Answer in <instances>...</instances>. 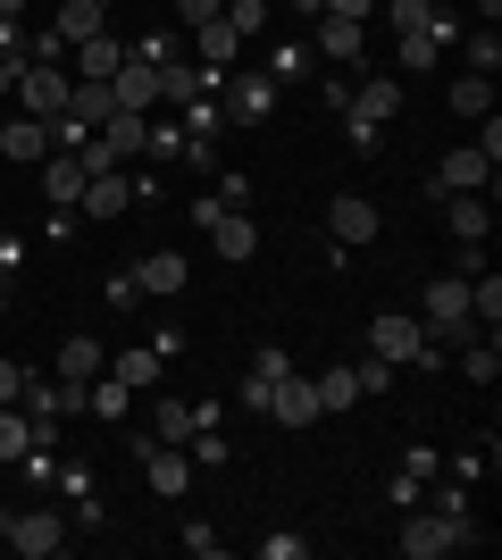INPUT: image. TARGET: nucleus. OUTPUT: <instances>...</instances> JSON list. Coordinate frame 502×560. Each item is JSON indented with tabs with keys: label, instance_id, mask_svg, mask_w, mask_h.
<instances>
[{
	"label": "nucleus",
	"instance_id": "nucleus-32",
	"mask_svg": "<svg viewBox=\"0 0 502 560\" xmlns=\"http://www.w3.org/2000/svg\"><path fill=\"white\" fill-rule=\"evenodd\" d=\"M311 385H318V410H352V401H360V376L352 369H327V376H311Z\"/></svg>",
	"mask_w": 502,
	"mask_h": 560
},
{
	"label": "nucleus",
	"instance_id": "nucleus-2",
	"mask_svg": "<svg viewBox=\"0 0 502 560\" xmlns=\"http://www.w3.org/2000/svg\"><path fill=\"white\" fill-rule=\"evenodd\" d=\"M460 544H478L469 511H419V518L402 527V552H410V560H444V552H460Z\"/></svg>",
	"mask_w": 502,
	"mask_h": 560
},
{
	"label": "nucleus",
	"instance_id": "nucleus-7",
	"mask_svg": "<svg viewBox=\"0 0 502 560\" xmlns=\"http://www.w3.org/2000/svg\"><path fill=\"white\" fill-rule=\"evenodd\" d=\"M68 93H75V75L68 68H17V101H25V117H59L68 109Z\"/></svg>",
	"mask_w": 502,
	"mask_h": 560
},
{
	"label": "nucleus",
	"instance_id": "nucleus-11",
	"mask_svg": "<svg viewBox=\"0 0 502 560\" xmlns=\"http://www.w3.org/2000/svg\"><path fill=\"white\" fill-rule=\"evenodd\" d=\"M109 93H118V109H135V117H151V101H160V68H151L143 50H126V68L109 75Z\"/></svg>",
	"mask_w": 502,
	"mask_h": 560
},
{
	"label": "nucleus",
	"instance_id": "nucleus-43",
	"mask_svg": "<svg viewBox=\"0 0 502 560\" xmlns=\"http://www.w3.org/2000/svg\"><path fill=\"white\" fill-rule=\"evenodd\" d=\"M25 394V369H17V360H0V401H17Z\"/></svg>",
	"mask_w": 502,
	"mask_h": 560
},
{
	"label": "nucleus",
	"instance_id": "nucleus-41",
	"mask_svg": "<svg viewBox=\"0 0 502 560\" xmlns=\"http://www.w3.org/2000/svg\"><path fill=\"white\" fill-rule=\"evenodd\" d=\"M311 9H327V18H369L377 0H311Z\"/></svg>",
	"mask_w": 502,
	"mask_h": 560
},
{
	"label": "nucleus",
	"instance_id": "nucleus-44",
	"mask_svg": "<svg viewBox=\"0 0 502 560\" xmlns=\"http://www.w3.org/2000/svg\"><path fill=\"white\" fill-rule=\"evenodd\" d=\"M9 84H17V59H9V50H0V101H9Z\"/></svg>",
	"mask_w": 502,
	"mask_h": 560
},
{
	"label": "nucleus",
	"instance_id": "nucleus-21",
	"mask_svg": "<svg viewBox=\"0 0 502 560\" xmlns=\"http://www.w3.org/2000/svg\"><path fill=\"white\" fill-rule=\"evenodd\" d=\"M444 226H453L460 243H486V226H494V210H486V192H444Z\"/></svg>",
	"mask_w": 502,
	"mask_h": 560
},
{
	"label": "nucleus",
	"instance_id": "nucleus-18",
	"mask_svg": "<svg viewBox=\"0 0 502 560\" xmlns=\"http://www.w3.org/2000/svg\"><path fill=\"white\" fill-rule=\"evenodd\" d=\"M43 201H59V210L84 201V160H75V151H50L43 160Z\"/></svg>",
	"mask_w": 502,
	"mask_h": 560
},
{
	"label": "nucleus",
	"instance_id": "nucleus-33",
	"mask_svg": "<svg viewBox=\"0 0 502 560\" xmlns=\"http://www.w3.org/2000/svg\"><path fill=\"white\" fill-rule=\"evenodd\" d=\"M226 25H235L243 43H252V34H268V0H226Z\"/></svg>",
	"mask_w": 502,
	"mask_h": 560
},
{
	"label": "nucleus",
	"instance_id": "nucleus-27",
	"mask_svg": "<svg viewBox=\"0 0 502 560\" xmlns=\"http://www.w3.org/2000/svg\"><path fill=\"white\" fill-rule=\"evenodd\" d=\"M34 444H43V427L25 419L17 401H0V460H25V452H34Z\"/></svg>",
	"mask_w": 502,
	"mask_h": 560
},
{
	"label": "nucleus",
	"instance_id": "nucleus-40",
	"mask_svg": "<svg viewBox=\"0 0 502 560\" xmlns=\"http://www.w3.org/2000/svg\"><path fill=\"white\" fill-rule=\"evenodd\" d=\"M109 376H126V385H151V351H126V360H118Z\"/></svg>",
	"mask_w": 502,
	"mask_h": 560
},
{
	"label": "nucleus",
	"instance_id": "nucleus-36",
	"mask_svg": "<svg viewBox=\"0 0 502 560\" xmlns=\"http://www.w3.org/2000/svg\"><path fill=\"white\" fill-rule=\"evenodd\" d=\"M428 59H435V25H410L402 34V68H428Z\"/></svg>",
	"mask_w": 502,
	"mask_h": 560
},
{
	"label": "nucleus",
	"instance_id": "nucleus-26",
	"mask_svg": "<svg viewBox=\"0 0 502 560\" xmlns=\"http://www.w3.org/2000/svg\"><path fill=\"white\" fill-rule=\"evenodd\" d=\"M469 318H478L486 335L502 327V277H494V268H469Z\"/></svg>",
	"mask_w": 502,
	"mask_h": 560
},
{
	"label": "nucleus",
	"instance_id": "nucleus-14",
	"mask_svg": "<svg viewBox=\"0 0 502 560\" xmlns=\"http://www.w3.org/2000/svg\"><path fill=\"white\" fill-rule=\"evenodd\" d=\"M277 109V75H226V117L235 126H260Z\"/></svg>",
	"mask_w": 502,
	"mask_h": 560
},
{
	"label": "nucleus",
	"instance_id": "nucleus-28",
	"mask_svg": "<svg viewBox=\"0 0 502 560\" xmlns=\"http://www.w3.org/2000/svg\"><path fill=\"white\" fill-rule=\"evenodd\" d=\"M101 142L118 151V160H135V151H151V117H135V109H118L109 126H101Z\"/></svg>",
	"mask_w": 502,
	"mask_h": 560
},
{
	"label": "nucleus",
	"instance_id": "nucleus-20",
	"mask_svg": "<svg viewBox=\"0 0 502 560\" xmlns=\"http://www.w3.org/2000/svg\"><path fill=\"white\" fill-rule=\"evenodd\" d=\"M185 277H192V268H185L176 252H151V259H135V293H160V302H167V293H185Z\"/></svg>",
	"mask_w": 502,
	"mask_h": 560
},
{
	"label": "nucleus",
	"instance_id": "nucleus-19",
	"mask_svg": "<svg viewBox=\"0 0 502 560\" xmlns=\"http://www.w3.org/2000/svg\"><path fill=\"white\" fill-rule=\"evenodd\" d=\"M192 50H201V68H210V75H226V68H235V50H243V34L226 18H210V25H192Z\"/></svg>",
	"mask_w": 502,
	"mask_h": 560
},
{
	"label": "nucleus",
	"instance_id": "nucleus-6",
	"mask_svg": "<svg viewBox=\"0 0 502 560\" xmlns=\"http://www.w3.org/2000/svg\"><path fill=\"white\" fill-rule=\"evenodd\" d=\"M343 109H352V126H394V109H402V75H360L352 93H343Z\"/></svg>",
	"mask_w": 502,
	"mask_h": 560
},
{
	"label": "nucleus",
	"instance_id": "nucleus-3",
	"mask_svg": "<svg viewBox=\"0 0 502 560\" xmlns=\"http://www.w3.org/2000/svg\"><path fill=\"white\" fill-rule=\"evenodd\" d=\"M419 327H428V335H453V343L486 335L478 318H469V277H435V284H428V310H419Z\"/></svg>",
	"mask_w": 502,
	"mask_h": 560
},
{
	"label": "nucleus",
	"instance_id": "nucleus-4",
	"mask_svg": "<svg viewBox=\"0 0 502 560\" xmlns=\"http://www.w3.org/2000/svg\"><path fill=\"white\" fill-rule=\"evenodd\" d=\"M0 536H9L17 560H50V552H68V518H59V511H9V518H0Z\"/></svg>",
	"mask_w": 502,
	"mask_h": 560
},
{
	"label": "nucleus",
	"instance_id": "nucleus-8",
	"mask_svg": "<svg viewBox=\"0 0 502 560\" xmlns=\"http://www.w3.org/2000/svg\"><path fill=\"white\" fill-rule=\"evenodd\" d=\"M135 460H143L151 493H185V486H192V452H185V444H160V435H143V444H135Z\"/></svg>",
	"mask_w": 502,
	"mask_h": 560
},
{
	"label": "nucleus",
	"instance_id": "nucleus-15",
	"mask_svg": "<svg viewBox=\"0 0 502 560\" xmlns=\"http://www.w3.org/2000/svg\"><path fill=\"white\" fill-rule=\"evenodd\" d=\"M0 151H9V167H43V160H50V126L17 109L9 126H0Z\"/></svg>",
	"mask_w": 502,
	"mask_h": 560
},
{
	"label": "nucleus",
	"instance_id": "nucleus-10",
	"mask_svg": "<svg viewBox=\"0 0 502 560\" xmlns=\"http://www.w3.org/2000/svg\"><path fill=\"white\" fill-rule=\"evenodd\" d=\"M486 185H494V160H486L478 142L444 151V167H435V192H486Z\"/></svg>",
	"mask_w": 502,
	"mask_h": 560
},
{
	"label": "nucleus",
	"instance_id": "nucleus-23",
	"mask_svg": "<svg viewBox=\"0 0 502 560\" xmlns=\"http://www.w3.org/2000/svg\"><path fill=\"white\" fill-rule=\"evenodd\" d=\"M118 68H126V43H118V34H93V43H75V75H93V84H109Z\"/></svg>",
	"mask_w": 502,
	"mask_h": 560
},
{
	"label": "nucleus",
	"instance_id": "nucleus-34",
	"mask_svg": "<svg viewBox=\"0 0 502 560\" xmlns=\"http://www.w3.org/2000/svg\"><path fill=\"white\" fill-rule=\"evenodd\" d=\"M311 59H318V50H302V43H277L268 75H277V84H293V75H311Z\"/></svg>",
	"mask_w": 502,
	"mask_h": 560
},
{
	"label": "nucleus",
	"instance_id": "nucleus-45",
	"mask_svg": "<svg viewBox=\"0 0 502 560\" xmlns=\"http://www.w3.org/2000/svg\"><path fill=\"white\" fill-rule=\"evenodd\" d=\"M17 9H25V0H0V18H17Z\"/></svg>",
	"mask_w": 502,
	"mask_h": 560
},
{
	"label": "nucleus",
	"instance_id": "nucleus-38",
	"mask_svg": "<svg viewBox=\"0 0 502 560\" xmlns=\"http://www.w3.org/2000/svg\"><path fill=\"white\" fill-rule=\"evenodd\" d=\"M176 18H185V25H210V18H226V0H176Z\"/></svg>",
	"mask_w": 502,
	"mask_h": 560
},
{
	"label": "nucleus",
	"instance_id": "nucleus-46",
	"mask_svg": "<svg viewBox=\"0 0 502 560\" xmlns=\"http://www.w3.org/2000/svg\"><path fill=\"white\" fill-rule=\"evenodd\" d=\"M293 9H311V0H293Z\"/></svg>",
	"mask_w": 502,
	"mask_h": 560
},
{
	"label": "nucleus",
	"instance_id": "nucleus-37",
	"mask_svg": "<svg viewBox=\"0 0 502 560\" xmlns=\"http://www.w3.org/2000/svg\"><path fill=\"white\" fill-rule=\"evenodd\" d=\"M352 376H360V394H385V385H394V360H377V351H369Z\"/></svg>",
	"mask_w": 502,
	"mask_h": 560
},
{
	"label": "nucleus",
	"instance_id": "nucleus-17",
	"mask_svg": "<svg viewBox=\"0 0 502 560\" xmlns=\"http://www.w3.org/2000/svg\"><path fill=\"white\" fill-rule=\"evenodd\" d=\"M327 234H335V243H377V201L343 192V201L327 210Z\"/></svg>",
	"mask_w": 502,
	"mask_h": 560
},
{
	"label": "nucleus",
	"instance_id": "nucleus-22",
	"mask_svg": "<svg viewBox=\"0 0 502 560\" xmlns=\"http://www.w3.org/2000/svg\"><path fill=\"white\" fill-rule=\"evenodd\" d=\"M101 9H109V0H59V25H50V34H59V43H93V34H109V25H101Z\"/></svg>",
	"mask_w": 502,
	"mask_h": 560
},
{
	"label": "nucleus",
	"instance_id": "nucleus-25",
	"mask_svg": "<svg viewBox=\"0 0 502 560\" xmlns=\"http://www.w3.org/2000/svg\"><path fill=\"white\" fill-rule=\"evenodd\" d=\"M68 117H84V126H109V117H118V93H109V84H93V75H75V93H68Z\"/></svg>",
	"mask_w": 502,
	"mask_h": 560
},
{
	"label": "nucleus",
	"instance_id": "nucleus-16",
	"mask_svg": "<svg viewBox=\"0 0 502 560\" xmlns=\"http://www.w3.org/2000/svg\"><path fill=\"white\" fill-rule=\"evenodd\" d=\"M101 369H109L101 335H68V343H59V385H75V394H84V385H93Z\"/></svg>",
	"mask_w": 502,
	"mask_h": 560
},
{
	"label": "nucleus",
	"instance_id": "nucleus-30",
	"mask_svg": "<svg viewBox=\"0 0 502 560\" xmlns=\"http://www.w3.org/2000/svg\"><path fill=\"white\" fill-rule=\"evenodd\" d=\"M453 117H494V75H453Z\"/></svg>",
	"mask_w": 502,
	"mask_h": 560
},
{
	"label": "nucleus",
	"instance_id": "nucleus-31",
	"mask_svg": "<svg viewBox=\"0 0 502 560\" xmlns=\"http://www.w3.org/2000/svg\"><path fill=\"white\" fill-rule=\"evenodd\" d=\"M460 376H469V385H494V376H502V351H494V335H486V343L469 335V351H460Z\"/></svg>",
	"mask_w": 502,
	"mask_h": 560
},
{
	"label": "nucleus",
	"instance_id": "nucleus-1",
	"mask_svg": "<svg viewBox=\"0 0 502 560\" xmlns=\"http://www.w3.org/2000/svg\"><path fill=\"white\" fill-rule=\"evenodd\" d=\"M369 351H377V360H394V369H410V360L428 369V360H435L428 327H419L410 310H377V318H369Z\"/></svg>",
	"mask_w": 502,
	"mask_h": 560
},
{
	"label": "nucleus",
	"instance_id": "nucleus-35",
	"mask_svg": "<svg viewBox=\"0 0 502 560\" xmlns=\"http://www.w3.org/2000/svg\"><path fill=\"white\" fill-rule=\"evenodd\" d=\"M469 68H478V75H494V68H502V34H494V25H478V43H469Z\"/></svg>",
	"mask_w": 502,
	"mask_h": 560
},
{
	"label": "nucleus",
	"instance_id": "nucleus-5",
	"mask_svg": "<svg viewBox=\"0 0 502 560\" xmlns=\"http://www.w3.org/2000/svg\"><path fill=\"white\" fill-rule=\"evenodd\" d=\"M192 218H201V234L218 243V259H252L260 252V226L243 210H226V201H192Z\"/></svg>",
	"mask_w": 502,
	"mask_h": 560
},
{
	"label": "nucleus",
	"instance_id": "nucleus-9",
	"mask_svg": "<svg viewBox=\"0 0 502 560\" xmlns=\"http://www.w3.org/2000/svg\"><path fill=\"white\" fill-rule=\"evenodd\" d=\"M268 419L293 427V435H302V427H318V419H327V410H318V385H311V376H277V394H268Z\"/></svg>",
	"mask_w": 502,
	"mask_h": 560
},
{
	"label": "nucleus",
	"instance_id": "nucleus-39",
	"mask_svg": "<svg viewBox=\"0 0 502 560\" xmlns=\"http://www.w3.org/2000/svg\"><path fill=\"white\" fill-rule=\"evenodd\" d=\"M252 376H268V385H277V376H293V369H285V351L268 343V351H252Z\"/></svg>",
	"mask_w": 502,
	"mask_h": 560
},
{
	"label": "nucleus",
	"instance_id": "nucleus-29",
	"mask_svg": "<svg viewBox=\"0 0 502 560\" xmlns=\"http://www.w3.org/2000/svg\"><path fill=\"white\" fill-rule=\"evenodd\" d=\"M318 59H352L360 68V18H318Z\"/></svg>",
	"mask_w": 502,
	"mask_h": 560
},
{
	"label": "nucleus",
	"instance_id": "nucleus-13",
	"mask_svg": "<svg viewBox=\"0 0 502 560\" xmlns=\"http://www.w3.org/2000/svg\"><path fill=\"white\" fill-rule=\"evenodd\" d=\"M201 427H218V410H201V401H151V435L160 444H192Z\"/></svg>",
	"mask_w": 502,
	"mask_h": 560
},
{
	"label": "nucleus",
	"instance_id": "nucleus-42",
	"mask_svg": "<svg viewBox=\"0 0 502 560\" xmlns=\"http://www.w3.org/2000/svg\"><path fill=\"white\" fill-rule=\"evenodd\" d=\"M394 25H402V34H410V25H428V0H394Z\"/></svg>",
	"mask_w": 502,
	"mask_h": 560
},
{
	"label": "nucleus",
	"instance_id": "nucleus-24",
	"mask_svg": "<svg viewBox=\"0 0 502 560\" xmlns=\"http://www.w3.org/2000/svg\"><path fill=\"white\" fill-rule=\"evenodd\" d=\"M210 84H218V75L201 68V59H192V68H185V59H167V68H160V101H185V109L210 93Z\"/></svg>",
	"mask_w": 502,
	"mask_h": 560
},
{
	"label": "nucleus",
	"instance_id": "nucleus-12",
	"mask_svg": "<svg viewBox=\"0 0 502 560\" xmlns=\"http://www.w3.org/2000/svg\"><path fill=\"white\" fill-rule=\"evenodd\" d=\"M84 218H118V210H135V176L126 167H101V176H84V201H75Z\"/></svg>",
	"mask_w": 502,
	"mask_h": 560
}]
</instances>
